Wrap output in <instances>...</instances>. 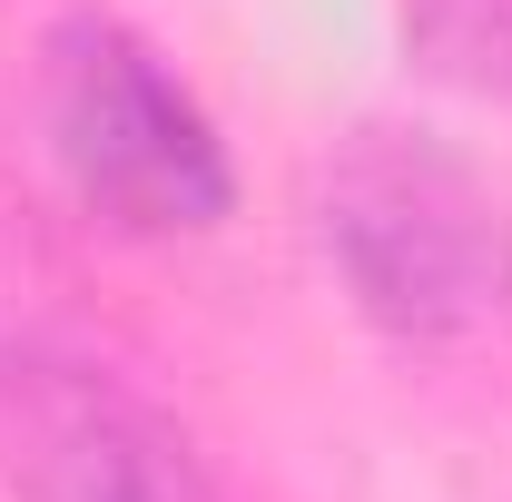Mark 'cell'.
I'll list each match as a JSON object with an SVG mask.
<instances>
[{"label":"cell","mask_w":512,"mask_h":502,"mask_svg":"<svg viewBox=\"0 0 512 502\" xmlns=\"http://www.w3.org/2000/svg\"><path fill=\"white\" fill-rule=\"evenodd\" d=\"M316 237L355 315L404 345L512 325V207L424 128L335 138L316 168Z\"/></svg>","instance_id":"6da1fadb"},{"label":"cell","mask_w":512,"mask_h":502,"mask_svg":"<svg viewBox=\"0 0 512 502\" xmlns=\"http://www.w3.org/2000/svg\"><path fill=\"white\" fill-rule=\"evenodd\" d=\"M0 483L20 502H217L148 394L50 345H0Z\"/></svg>","instance_id":"3957f363"},{"label":"cell","mask_w":512,"mask_h":502,"mask_svg":"<svg viewBox=\"0 0 512 502\" xmlns=\"http://www.w3.org/2000/svg\"><path fill=\"white\" fill-rule=\"evenodd\" d=\"M404 50L483 109H512V0H404Z\"/></svg>","instance_id":"277c9868"},{"label":"cell","mask_w":512,"mask_h":502,"mask_svg":"<svg viewBox=\"0 0 512 502\" xmlns=\"http://www.w3.org/2000/svg\"><path fill=\"white\" fill-rule=\"evenodd\" d=\"M40 128H50V158L79 188V207L109 217L119 237H207L237 207V168H227L207 109L168 79V60L138 30L99 20V10H69L50 30Z\"/></svg>","instance_id":"7a4b0ae2"}]
</instances>
